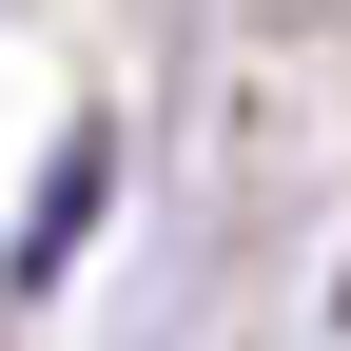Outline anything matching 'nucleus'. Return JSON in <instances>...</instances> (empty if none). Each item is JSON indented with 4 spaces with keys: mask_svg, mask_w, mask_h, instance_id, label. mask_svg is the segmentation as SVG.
Returning <instances> with one entry per match:
<instances>
[{
    "mask_svg": "<svg viewBox=\"0 0 351 351\" xmlns=\"http://www.w3.org/2000/svg\"><path fill=\"white\" fill-rule=\"evenodd\" d=\"M98 176H117V137H59V176H39V234H20V274H59V254L98 234Z\"/></svg>",
    "mask_w": 351,
    "mask_h": 351,
    "instance_id": "1",
    "label": "nucleus"
}]
</instances>
